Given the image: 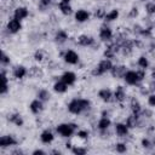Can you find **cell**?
<instances>
[{"instance_id": "cell-26", "label": "cell", "mask_w": 155, "mask_h": 155, "mask_svg": "<svg viewBox=\"0 0 155 155\" xmlns=\"http://www.w3.org/2000/svg\"><path fill=\"white\" fill-rule=\"evenodd\" d=\"M119 10H116V8H113V10H110L109 12H107V15H105V17H104V21L105 22H113V21H116L117 18H119Z\"/></svg>"}, {"instance_id": "cell-30", "label": "cell", "mask_w": 155, "mask_h": 155, "mask_svg": "<svg viewBox=\"0 0 155 155\" xmlns=\"http://www.w3.org/2000/svg\"><path fill=\"white\" fill-rule=\"evenodd\" d=\"M28 74H29L30 76H33V78H38V76H42V71H41V69H39L38 67H31V68L29 69V71H28Z\"/></svg>"}, {"instance_id": "cell-18", "label": "cell", "mask_w": 155, "mask_h": 155, "mask_svg": "<svg viewBox=\"0 0 155 155\" xmlns=\"http://www.w3.org/2000/svg\"><path fill=\"white\" fill-rule=\"evenodd\" d=\"M114 99L119 103H122L124 101H126V91L122 86H117L114 91Z\"/></svg>"}, {"instance_id": "cell-13", "label": "cell", "mask_w": 155, "mask_h": 155, "mask_svg": "<svg viewBox=\"0 0 155 155\" xmlns=\"http://www.w3.org/2000/svg\"><path fill=\"white\" fill-rule=\"evenodd\" d=\"M29 109H30V111H31L33 114L36 115V114H39V113L42 111V109H44V102L40 101L39 98H36V99H34V101L30 102Z\"/></svg>"}, {"instance_id": "cell-6", "label": "cell", "mask_w": 155, "mask_h": 155, "mask_svg": "<svg viewBox=\"0 0 155 155\" xmlns=\"http://www.w3.org/2000/svg\"><path fill=\"white\" fill-rule=\"evenodd\" d=\"M6 29L11 34H16L22 29V23H21V21H18L16 18H11L6 24Z\"/></svg>"}, {"instance_id": "cell-45", "label": "cell", "mask_w": 155, "mask_h": 155, "mask_svg": "<svg viewBox=\"0 0 155 155\" xmlns=\"http://www.w3.org/2000/svg\"><path fill=\"white\" fill-rule=\"evenodd\" d=\"M140 1H149V0H140Z\"/></svg>"}, {"instance_id": "cell-24", "label": "cell", "mask_w": 155, "mask_h": 155, "mask_svg": "<svg viewBox=\"0 0 155 155\" xmlns=\"http://www.w3.org/2000/svg\"><path fill=\"white\" fill-rule=\"evenodd\" d=\"M8 91V79L6 76V71L2 69L1 71V94H6Z\"/></svg>"}, {"instance_id": "cell-23", "label": "cell", "mask_w": 155, "mask_h": 155, "mask_svg": "<svg viewBox=\"0 0 155 155\" xmlns=\"http://www.w3.org/2000/svg\"><path fill=\"white\" fill-rule=\"evenodd\" d=\"M67 40H68V33L65 30H63V29L57 30V33L54 35V41L57 44H64Z\"/></svg>"}, {"instance_id": "cell-20", "label": "cell", "mask_w": 155, "mask_h": 155, "mask_svg": "<svg viewBox=\"0 0 155 155\" xmlns=\"http://www.w3.org/2000/svg\"><path fill=\"white\" fill-rule=\"evenodd\" d=\"M58 10H59V12H61L62 15H64V16H69V15L73 12V8H71L70 4H69V2H64V1H59V4H58Z\"/></svg>"}, {"instance_id": "cell-38", "label": "cell", "mask_w": 155, "mask_h": 155, "mask_svg": "<svg viewBox=\"0 0 155 155\" xmlns=\"http://www.w3.org/2000/svg\"><path fill=\"white\" fill-rule=\"evenodd\" d=\"M51 1L52 0H39V7L41 10H45L51 5Z\"/></svg>"}, {"instance_id": "cell-15", "label": "cell", "mask_w": 155, "mask_h": 155, "mask_svg": "<svg viewBox=\"0 0 155 155\" xmlns=\"http://www.w3.org/2000/svg\"><path fill=\"white\" fill-rule=\"evenodd\" d=\"M74 18L78 23H84V22H87L90 19V12L86 11V10H78L74 15Z\"/></svg>"}, {"instance_id": "cell-10", "label": "cell", "mask_w": 155, "mask_h": 155, "mask_svg": "<svg viewBox=\"0 0 155 155\" xmlns=\"http://www.w3.org/2000/svg\"><path fill=\"white\" fill-rule=\"evenodd\" d=\"M98 97L103 101V102H111L113 99H114V93H113V91L110 90V88H107V87H104V88H101L99 91H98Z\"/></svg>"}, {"instance_id": "cell-34", "label": "cell", "mask_w": 155, "mask_h": 155, "mask_svg": "<svg viewBox=\"0 0 155 155\" xmlns=\"http://www.w3.org/2000/svg\"><path fill=\"white\" fill-rule=\"evenodd\" d=\"M76 136H78V138H80V139H87L88 132H87L86 130H78V131H76Z\"/></svg>"}, {"instance_id": "cell-28", "label": "cell", "mask_w": 155, "mask_h": 155, "mask_svg": "<svg viewBox=\"0 0 155 155\" xmlns=\"http://www.w3.org/2000/svg\"><path fill=\"white\" fill-rule=\"evenodd\" d=\"M38 98H39L40 101H42V102H47V101L51 98V93L48 92V90H45V88L39 90V92H38Z\"/></svg>"}, {"instance_id": "cell-11", "label": "cell", "mask_w": 155, "mask_h": 155, "mask_svg": "<svg viewBox=\"0 0 155 155\" xmlns=\"http://www.w3.org/2000/svg\"><path fill=\"white\" fill-rule=\"evenodd\" d=\"M76 74L74 73V71H64L62 75H61V80L62 81H64L68 86H71V85H74L75 84V81H76Z\"/></svg>"}, {"instance_id": "cell-3", "label": "cell", "mask_w": 155, "mask_h": 155, "mask_svg": "<svg viewBox=\"0 0 155 155\" xmlns=\"http://www.w3.org/2000/svg\"><path fill=\"white\" fill-rule=\"evenodd\" d=\"M113 65H114V64H113L111 59L104 58V59H102V61L98 63V65H97L96 68L92 69L91 74H92L93 76H102V75H104L105 73L110 71L111 68H113Z\"/></svg>"}, {"instance_id": "cell-16", "label": "cell", "mask_w": 155, "mask_h": 155, "mask_svg": "<svg viewBox=\"0 0 155 155\" xmlns=\"http://www.w3.org/2000/svg\"><path fill=\"white\" fill-rule=\"evenodd\" d=\"M28 69L24 67V65H16L13 69H12V75L16 78V79H23L25 75H28Z\"/></svg>"}, {"instance_id": "cell-1", "label": "cell", "mask_w": 155, "mask_h": 155, "mask_svg": "<svg viewBox=\"0 0 155 155\" xmlns=\"http://www.w3.org/2000/svg\"><path fill=\"white\" fill-rule=\"evenodd\" d=\"M91 108V102L85 98H74L68 103V111L74 115H79Z\"/></svg>"}, {"instance_id": "cell-2", "label": "cell", "mask_w": 155, "mask_h": 155, "mask_svg": "<svg viewBox=\"0 0 155 155\" xmlns=\"http://www.w3.org/2000/svg\"><path fill=\"white\" fill-rule=\"evenodd\" d=\"M56 131H57V133H58L61 137L69 138V137H71L74 133H76V131H78V125L74 124V122H63V124H59V125L56 127Z\"/></svg>"}, {"instance_id": "cell-29", "label": "cell", "mask_w": 155, "mask_h": 155, "mask_svg": "<svg viewBox=\"0 0 155 155\" xmlns=\"http://www.w3.org/2000/svg\"><path fill=\"white\" fill-rule=\"evenodd\" d=\"M137 65L139 67V69H147L149 67V59L145 56H140L137 61Z\"/></svg>"}, {"instance_id": "cell-36", "label": "cell", "mask_w": 155, "mask_h": 155, "mask_svg": "<svg viewBox=\"0 0 155 155\" xmlns=\"http://www.w3.org/2000/svg\"><path fill=\"white\" fill-rule=\"evenodd\" d=\"M105 15H107V12L104 11V8H98V10L94 12V16H96V18H98V19H104Z\"/></svg>"}, {"instance_id": "cell-17", "label": "cell", "mask_w": 155, "mask_h": 155, "mask_svg": "<svg viewBox=\"0 0 155 155\" xmlns=\"http://www.w3.org/2000/svg\"><path fill=\"white\" fill-rule=\"evenodd\" d=\"M126 71H127V69H126L125 65H113V68L110 70L113 78H119V79L120 78H124V75H125Z\"/></svg>"}, {"instance_id": "cell-37", "label": "cell", "mask_w": 155, "mask_h": 155, "mask_svg": "<svg viewBox=\"0 0 155 155\" xmlns=\"http://www.w3.org/2000/svg\"><path fill=\"white\" fill-rule=\"evenodd\" d=\"M0 61H1V65H2V67H5V65L10 64V57H8L5 52H2V53H1V58H0Z\"/></svg>"}, {"instance_id": "cell-39", "label": "cell", "mask_w": 155, "mask_h": 155, "mask_svg": "<svg viewBox=\"0 0 155 155\" xmlns=\"http://www.w3.org/2000/svg\"><path fill=\"white\" fill-rule=\"evenodd\" d=\"M142 147L145 148V149H150V148L153 147V143H151L150 139H148V138H143V139H142Z\"/></svg>"}, {"instance_id": "cell-7", "label": "cell", "mask_w": 155, "mask_h": 155, "mask_svg": "<svg viewBox=\"0 0 155 155\" xmlns=\"http://www.w3.org/2000/svg\"><path fill=\"white\" fill-rule=\"evenodd\" d=\"M98 36H99V39H101L102 41H111L114 34H113V30H111L109 27L103 25V27H101V29H99Z\"/></svg>"}, {"instance_id": "cell-4", "label": "cell", "mask_w": 155, "mask_h": 155, "mask_svg": "<svg viewBox=\"0 0 155 155\" xmlns=\"http://www.w3.org/2000/svg\"><path fill=\"white\" fill-rule=\"evenodd\" d=\"M125 80V82L127 85H131V86H134V85H138L140 81H139V78H138V74H137V70H127L122 78Z\"/></svg>"}, {"instance_id": "cell-8", "label": "cell", "mask_w": 155, "mask_h": 155, "mask_svg": "<svg viewBox=\"0 0 155 155\" xmlns=\"http://www.w3.org/2000/svg\"><path fill=\"white\" fill-rule=\"evenodd\" d=\"M76 42L80 45V46H84V47H90V46H93L94 45V39L87 34H81L78 36L76 39Z\"/></svg>"}, {"instance_id": "cell-42", "label": "cell", "mask_w": 155, "mask_h": 155, "mask_svg": "<svg viewBox=\"0 0 155 155\" xmlns=\"http://www.w3.org/2000/svg\"><path fill=\"white\" fill-rule=\"evenodd\" d=\"M33 154H35V155H38V154H45V151H44V150L38 149V150H34V151H33Z\"/></svg>"}, {"instance_id": "cell-14", "label": "cell", "mask_w": 155, "mask_h": 155, "mask_svg": "<svg viewBox=\"0 0 155 155\" xmlns=\"http://www.w3.org/2000/svg\"><path fill=\"white\" fill-rule=\"evenodd\" d=\"M128 126L126 122H117L115 124V133L117 137H126L128 134Z\"/></svg>"}, {"instance_id": "cell-44", "label": "cell", "mask_w": 155, "mask_h": 155, "mask_svg": "<svg viewBox=\"0 0 155 155\" xmlns=\"http://www.w3.org/2000/svg\"><path fill=\"white\" fill-rule=\"evenodd\" d=\"M61 1H64V2H69V4H70L71 0H61Z\"/></svg>"}, {"instance_id": "cell-5", "label": "cell", "mask_w": 155, "mask_h": 155, "mask_svg": "<svg viewBox=\"0 0 155 155\" xmlns=\"http://www.w3.org/2000/svg\"><path fill=\"white\" fill-rule=\"evenodd\" d=\"M63 59H64L65 63L74 65V64H78V63H79L80 57H79V54H78L74 50H67V51L63 53Z\"/></svg>"}, {"instance_id": "cell-40", "label": "cell", "mask_w": 155, "mask_h": 155, "mask_svg": "<svg viewBox=\"0 0 155 155\" xmlns=\"http://www.w3.org/2000/svg\"><path fill=\"white\" fill-rule=\"evenodd\" d=\"M148 104L153 108H155V93H150L148 96Z\"/></svg>"}, {"instance_id": "cell-9", "label": "cell", "mask_w": 155, "mask_h": 155, "mask_svg": "<svg viewBox=\"0 0 155 155\" xmlns=\"http://www.w3.org/2000/svg\"><path fill=\"white\" fill-rule=\"evenodd\" d=\"M28 16H29V10L25 6H18L13 11V18H16L18 21H23Z\"/></svg>"}, {"instance_id": "cell-41", "label": "cell", "mask_w": 155, "mask_h": 155, "mask_svg": "<svg viewBox=\"0 0 155 155\" xmlns=\"http://www.w3.org/2000/svg\"><path fill=\"white\" fill-rule=\"evenodd\" d=\"M138 13H139L138 8H137V7H132V8L130 10V13H128V16H130L131 18H134V17H137V16H138Z\"/></svg>"}, {"instance_id": "cell-33", "label": "cell", "mask_w": 155, "mask_h": 155, "mask_svg": "<svg viewBox=\"0 0 155 155\" xmlns=\"http://www.w3.org/2000/svg\"><path fill=\"white\" fill-rule=\"evenodd\" d=\"M45 58V53L42 50H36L35 53H34V59L38 61V62H41L42 59Z\"/></svg>"}, {"instance_id": "cell-19", "label": "cell", "mask_w": 155, "mask_h": 155, "mask_svg": "<svg viewBox=\"0 0 155 155\" xmlns=\"http://www.w3.org/2000/svg\"><path fill=\"white\" fill-rule=\"evenodd\" d=\"M110 125H111L110 119H109L108 116H102V117L98 120V122H97V128H98L99 131H105V130H108V128L110 127Z\"/></svg>"}, {"instance_id": "cell-25", "label": "cell", "mask_w": 155, "mask_h": 155, "mask_svg": "<svg viewBox=\"0 0 155 155\" xmlns=\"http://www.w3.org/2000/svg\"><path fill=\"white\" fill-rule=\"evenodd\" d=\"M130 107H131V110H132V113H133V114L140 115V111H142V105H140V103L138 102V99H136V98H131Z\"/></svg>"}, {"instance_id": "cell-22", "label": "cell", "mask_w": 155, "mask_h": 155, "mask_svg": "<svg viewBox=\"0 0 155 155\" xmlns=\"http://www.w3.org/2000/svg\"><path fill=\"white\" fill-rule=\"evenodd\" d=\"M67 90H68V85L62 80H57L53 84V91L57 93H65Z\"/></svg>"}, {"instance_id": "cell-32", "label": "cell", "mask_w": 155, "mask_h": 155, "mask_svg": "<svg viewBox=\"0 0 155 155\" xmlns=\"http://www.w3.org/2000/svg\"><path fill=\"white\" fill-rule=\"evenodd\" d=\"M115 150H116L117 153H120V154L126 153V150H127L126 143H116V144H115Z\"/></svg>"}, {"instance_id": "cell-35", "label": "cell", "mask_w": 155, "mask_h": 155, "mask_svg": "<svg viewBox=\"0 0 155 155\" xmlns=\"http://www.w3.org/2000/svg\"><path fill=\"white\" fill-rule=\"evenodd\" d=\"M71 151L76 155H84V154H86L87 150L85 148H81V147H74V148H71Z\"/></svg>"}, {"instance_id": "cell-12", "label": "cell", "mask_w": 155, "mask_h": 155, "mask_svg": "<svg viewBox=\"0 0 155 155\" xmlns=\"http://www.w3.org/2000/svg\"><path fill=\"white\" fill-rule=\"evenodd\" d=\"M16 144H17V139L12 134H6V136H2L0 138V147L1 148H7L11 145H16Z\"/></svg>"}, {"instance_id": "cell-43", "label": "cell", "mask_w": 155, "mask_h": 155, "mask_svg": "<svg viewBox=\"0 0 155 155\" xmlns=\"http://www.w3.org/2000/svg\"><path fill=\"white\" fill-rule=\"evenodd\" d=\"M151 143H153V147H155V136L153 137V139H151Z\"/></svg>"}, {"instance_id": "cell-31", "label": "cell", "mask_w": 155, "mask_h": 155, "mask_svg": "<svg viewBox=\"0 0 155 155\" xmlns=\"http://www.w3.org/2000/svg\"><path fill=\"white\" fill-rule=\"evenodd\" d=\"M145 11L149 15H155V1H150L145 5Z\"/></svg>"}, {"instance_id": "cell-21", "label": "cell", "mask_w": 155, "mask_h": 155, "mask_svg": "<svg viewBox=\"0 0 155 155\" xmlns=\"http://www.w3.org/2000/svg\"><path fill=\"white\" fill-rule=\"evenodd\" d=\"M53 139H54V136H53V133H52L50 130H45V131H42L41 134H40V140H41L42 143H45V144H50Z\"/></svg>"}, {"instance_id": "cell-27", "label": "cell", "mask_w": 155, "mask_h": 155, "mask_svg": "<svg viewBox=\"0 0 155 155\" xmlns=\"http://www.w3.org/2000/svg\"><path fill=\"white\" fill-rule=\"evenodd\" d=\"M8 120H10V122H12L13 125H16V126H18V127H21V126L23 125V119H22V116H21L19 114H12V115L8 117Z\"/></svg>"}]
</instances>
